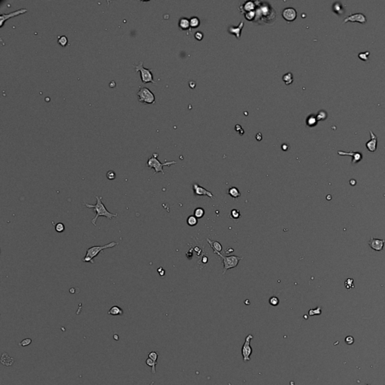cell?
Instances as JSON below:
<instances>
[{
	"label": "cell",
	"mask_w": 385,
	"mask_h": 385,
	"mask_svg": "<svg viewBox=\"0 0 385 385\" xmlns=\"http://www.w3.org/2000/svg\"><path fill=\"white\" fill-rule=\"evenodd\" d=\"M138 101L145 104H154L155 96L147 87H142L137 93Z\"/></svg>",
	"instance_id": "7"
},
{
	"label": "cell",
	"mask_w": 385,
	"mask_h": 385,
	"mask_svg": "<svg viewBox=\"0 0 385 385\" xmlns=\"http://www.w3.org/2000/svg\"><path fill=\"white\" fill-rule=\"evenodd\" d=\"M158 157V154H156L154 153L153 154V155L148 159L147 162V166L150 169H154V174H157L158 172H161L162 174H165L163 170V166H170L171 165H173V164H176L177 162L175 161H166L164 163H162L158 160L157 159Z\"/></svg>",
	"instance_id": "4"
},
{
	"label": "cell",
	"mask_w": 385,
	"mask_h": 385,
	"mask_svg": "<svg viewBox=\"0 0 385 385\" xmlns=\"http://www.w3.org/2000/svg\"><path fill=\"white\" fill-rule=\"evenodd\" d=\"M240 217H241V214L239 210L233 209V210H232L231 212H230V218H232L233 220L239 219Z\"/></svg>",
	"instance_id": "33"
},
{
	"label": "cell",
	"mask_w": 385,
	"mask_h": 385,
	"mask_svg": "<svg viewBox=\"0 0 385 385\" xmlns=\"http://www.w3.org/2000/svg\"><path fill=\"white\" fill-rule=\"evenodd\" d=\"M345 287L347 290H351L354 287V279H347L345 281Z\"/></svg>",
	"instance_id": "35"
},
{
	"label": "cell",
	"mask_w": 385,
	"mask_h": 385,
	"mask_svg": "<svg viewBox=\"0 0 385 385\" xmlns=\"http://www.w3.org/2000/svg\"><path fill=\"white\" fill-rule=\"evenodd\" d=\"M369 55H370V52L369 51L361 52V53H359L358 57L363 61H367V60H369Z\"/></svg>",
	"instance_id": "32"
},
{
	"label": "cell",
	"mask_w": 385,
	"mask_h": 385,
	"mask_svg": "<svg viewBox=\"0 0 385 385\" xmlns=\"http://www.w3.org/2000/svg\"><path fill=\"white\" fill-rule=\"evenodd\" d=\"M350 184H351L352 186L355 185V184H356V181H355V180H351V181H350Z\"/></svg>",
	"instance_id": "43"
},
{
	"label": "cell",
	"mask_w": 385,
	"mask_h": 385,
	"mask_svg": "<svg viewBox=\"0 0 385 385\" xmlns=\"http://www.w3.org/2000/svg\"><path fill=\"white\" fill-rule=\"evenodd\" d=\"M244 26V22L242 21L240 23V24L237 27H234V26H230L229 28L228 31L229 33L230 34H232V35H235V36L236 37V38H240L241 37V33H242V30Z\"/></svg>",
	"instance_id": "18"
},
{
	"label": "cell",
	"mask_w": 385,
	"mask_h": 385,
	"mask_svg": "<svg viewBox=\"0 0 385 385\" xmlns=\"http://www.w3.org/2000/svg\"><path fill=\"white\" fill-rule=\"evenodd\" d=\"M369 133H370L371 139L369 140V142H366V147L370 152H375V151H376V150H377L378 138L371 130H369Z\"/></svg>",
	"instance_id": "14"
},
{
	"label": "cell",
	"mask_w": 385,
	"mask_h": 385,
	"mask_svg": "<svg viewBox=\"0 0 385 385\" xmlns=\"http://www.w3.org/2000/svg\"><path fill=\"white\" fill-rule=\"evenodd\" d=\"M15 359L13 357H11L7 353H3L1 357V363L2 365L9 367L11 366L14 363Z\"/></svg>",
	"instance_id": "17"
},
{
	"label": "cell",
	"mask_w": 385,
	"mask_h": 385,
	"mask_svg": "<svg viewBox=\"0 0 385 385\" xmlns=\"http://www.w3.org/2000/svg\"><path fill=\"white\" fill-rule=\"evenodd\" d=\"M206 240L208 241V243H209L210 246L211 247H212L214 249V252L215 251H218V252H220L222 251V245H220L218 242H216V241H211L209 239H206Z\"/></svg>",
	"instance_id": "22"
},
{
	"label": "cell",
	"mask_w": 385,
	"mask_h": 385,
	"mask_svg": "<svg viewBox=\"0 0 385 385\" xmlns=\"http://www.w3.org/2000/svg\"><path fill=\"white\" fill-rule=\"evenodd\" d=\"M332 199L331 196H330V195H328V196H327V199Z\"/></svg>",
	"instance_id": "45"
},
{
	"label": "cell",
	"mask_w": 385,
	"mask_h": 385,
	"mask_svg": "<svg viewBox=\"0 0 385 385\" xmlns=\"http://www.w3.org/2000/svg\"><path fill=\"white\" fill-rule=\"evenodd\" d=\"M367 21L366 15L363 13H354L351 14L348 16H347L344 20L343 23H346L347 22H358L362 24H365Z\"/></svg>",
	"instance_id": "9"
},
{
	"label": "cell",
	"mask_w": 385,
	"mask_h": 385,
	"mask_svg": "<svg viewBox=\"0 0 385 385\" xmlns=\"http://www.w3.org/2000/svg\"><path fill=\"white\" fill-rule=\"evenodd\" d=\"M145 363H146V364H147V366H150V367H151V372L153 373V374H155V373H156V366H157V362H155V361L152 360V359H150V358H147L146 359V361H145Z\"/></svg>",
	"instance_id": "25"
},
{
	"label": "cell",
	"mask_w": 385,
	"mask_h": 385,
	"mask_svg": "<svg viewBox=\"0 0 385 385\" xmlns=\"http://www.w3.org/2000/svg\"><path fill=\"white\" fill-rule=\"evenodd\" d=\"M154 381H152V382L150 383V384H149V385H154Z\"/></svg>",
	"instance_id": "46"
},
{
	"label": "cell",
	"mask_w": 385,
	"mask_h": 385,
	"mask_svg": "<svg viewBox=\"0 0 385 385\" xmlns=\"http://www.w3.org/2000/svg\"><path fill=\"white\" fill-rule=\"evenodd\" d=\"M114 339H115V340H117V341L119 340V338H118V335H117V334L114 335Z\"/></svg>",
	"instance_id": "44"
},
{
	"label": "cell",
	"mask_w": 385,
	"mask_h": 385,
	"mask_svg": "<svg viewBox=\"0 0 385 385\" xmlns=\"http://www.w3.org/2000/svg\"><path fill=\"white\" fill-rule=\"evenodd\" d=\"M106 177H107V178H108V180H111V181H112V180H114L115 178H116V174H115V172H114V171L110 170V171H108V172H107Z\"/></svg>",
	"instance_id": "39"
},
{
	"label": "cell",
	"mask_w": 385,
	"mask_h": 385,
	"mask_svg": "<svg viewBox=\"0 0 385 385\" xmlns=\"http://www.w3.org/2000/svg\"><path fill=\"white\" fill-rule=\"evenodd\" d=\"M332 11L338 15H342L345 13V8H344L343 5L342 4L341 2H335L333 3L332 7Z\"/></svg>",
	"instance_id": "19"
},
{
	"label": "cell",
	"mask_w": 385,
	"mask_h": 385,
	"mask_svg": "<svg viewBox=\"0 0 385 385\" xmlns=\"http://www.w3.org/2000/svg\"><path fill=\"white\" fill-rule=\"evenodd\" d=\"M148 358L151 359L152 360L157 362L158 359V353L156 351H151L148 354Z\"/></svg>",
	"instance_id": "37"
},
{
	"label": "cell",
	"mask_w": 385,
	"mask_h": 385,
	"mask_svg": "<svg viewBox=\"0 0 385 385\" xmlns=\"http://www.w3.org/2000/svg\"><path fill=\"white\" fill-rule=\"evenodd\" d=\"M257 6V2L248 1V2H244L243 6H241L240 8H239V9L243 8V10L241 11H242V14H245L246 13L255 11Z\"/></svg>",
	"instance_id": "16"
},
{
	"label": "cell",
	"mask_w": 385,
	"mask_h": 385,
	"mask_svg": "<svg viewBox=\"0 0 385 385\" xmlns=\"http://www.w3.org/2000/svg\"><path fill=\"white\" fill-rule=\"evenodd\" d=\"M203 38V34L200 32H197L196 34H195V38H196L197 40H202Z\"/></svg>",
	"instance_id": "42"
},
{
	"label": "cell",
	"mask_w": 385,
	"mask_h": 385,
	"mask_svg": "<svg viewBox=\"0 0 385 385\" xmlns=\"http://www.w3.org/2000/svg\"><path fill=\"white\" fill-rule=\"evenodd\" d=\"M317 118H318V120H324L327 118V111H323V110H321L317 114Z\"/></svg>",
	"instance_id": "34"
},
{
	"label": "cell",
	"mask_w": 385,
	"mask_h": 385,
	"mask_svg": "<svg viewBox=\"0 0 385 385\" xmlns=\"http://www.w3.org/2000/svg\"><path fill=\"white\" fill-rule=\"evenodd\" d=\"M58 44L62 47H66L68 44V38L66 35H62L58 38Z\"/></svg>",
	"instance_id": "31"
},
{
	"label": "cell",
	"mask_w": 385,
	"mask_h": 385,
	"mask_svg": "<svg viewBox=\"0 0 385 385\" xmlns=\"http://www.w3.org/2000/svg\"><path fill=\"white\" fill-rule=\"evenodd\" d=\"M179 28L182 30H187L190 28V20L186 18H181L178 22Z\"/></svg>",
	"instance_id": "20"
},
{
	"label": "cell",
	"mask_w": 385,
	"mask_h": 385,
	"mask_svg": "<svg viewBox=\"0 0 385 385\" xmlns=\"http://www.w3.org/2000/svg\"><path fill=\"white\" fill-rule=\"evenodd\" d=\"M283 81H284V83H285L287 85H290V84H291L293 81V74H291V72H288V73L284 74V77H283Z\"/></svg>",
	"instance_id": "26"
},
{
	"label": "cell",
	"mask_w": 385,
	"mask_h": 385,
	"mask_svg": "<svg viewBox=\"0 0 385 385\" xmlns=\"http://www.w3.org/2000/svg\"><path fill=\"white\" fill-rule=\"evenodd\" d=\"M31 343H32L31 339H25L20 342L19 345L20 346H22V347H26V346L30 345Z\"/></svg>",
	"instance_id": "38"
},
{
	"label": "cell",
	"mask_w": 385,
	"mask_h": 385,
	"mask_svg": "<svg viewBox=\"0 0 385 385\" xmlns=\"http://www.w3.org/2000/svg\"><path fill=\"white\" fill-rule=\"evenodd\" d=\"M276 13L272 7L267 2H257V6L255 9V18L254 22L264 24L271 23L275 20Z\"/></svg>",
	"instance_id": "1"
},
{
	"label": "cell",
	"mask_w": 385,
	"mask_h": 385,
	"mask_svg": "<svg viewBox=\"0 0 385 385\" xmlns=\"http://www.w3.org/2000/svg\"><path fill=\"white\" fill-rule=\"evenodd\" d=\"M52 223L54 224V229H55V230L57 232H62L65 230V225L62 223H57L56 224H54V222H52Z\"/></svg>",
	"instance_id": "30"
},
{
	"label": "cell",
	"mask_w": 385,
	"mask_h": 385,
	"mask_svg": "<svg viewBox=\"0 0 385 385\" xmlns=\"http://www.w3.org/2000/svg\"><path fill=\"white\" fill-rule=\"evenodd\" d=\"M95 198L96 199V203L95 205H91V204H88L86 203H84L83 205L84 206H86V208H93L94 210L95 213H96V215H95L94 218H93L92 220H91V223L94 225V226H96V220H97L98 218L100 216H102V217H106V218H108V220H112L113 218H117L118 216V214H112L108 211L106 209V206L105 205L102 203V197L101 196H95Z\"/></svg>",
	"instance_id": "2"
},
{
	"label": "cell",
	"mask_w": 385,
	"mask_h": 385,
	"mask_svg": "<svg viewBox=\"0 0 385 385\" xmlns=\"http://www.w3.org/2000/svg\"><path fill=\"white\" fill-rule=\"evenodd\" d=\"M366 385H370V384H366ZM384 385H385V384H384Z\"/></svg>",
	"instance_id": "47"
},
{
	"label": "cell",
	"mask_w": 385,
	"mask_h": 385,
	"mask_svg": "<svg viewBox=\"0 0 385 385\" xmlns=\"http://www.w3.org/2000/svg\"><path fill=\"white\" fill-rule=\"evenodd\" d=\"M205 215V210L203 209V208H196L194 211V216L196 217V218H202Z\"/></svg>",
	"instance_id": "29"
},
{
	"label": "cell",
	"mask_w": 385,
	"mask_h": 385,
	"mask_svg": "<svg viewBox=\"0 0 385 385\" xmlns=\"http://www.w3.org/2000/svg\"><path fill=\"white\" fill-rule=\"evenodd\" d=\"M252 339V335H251V334L247 335V336L245 338V343H244L243 346H242V357H243L244 362H247V361L251 360V355L253 352V349L251 346V340Z\"/></svg>",
	"instance_id": "8"
},
{
	"label": "cell",
	"mask_w": 385,
	"mask_h": 385,
	"mask_svg": "<svg viewBox=\"0 0 385 385\" xmlns=\"http://www.w3.org/2000/svg\"><path fill=\"white\" fill-rule=\"evenodd\" d=\"M321 314V308L320 307H318L316 309H311L309 311H308V315L310 316H313V315H320Z\"/></svg>",
	"instance_id": "36"
},
{
	"label": "cell",
	"mask_w": 385,
	"mask_h": 385,
	"mask_svg": "<svg viewBox=\"0 0 385 385\" xmlns=\"http://www.w3.org/2000/svg\"><path fill=\"white\" fill-rule=\"evenodd\" d=\"M354 337L351 336V335H347V336L345 338V342L347 345H352V344L354 343Z\"/></svg>",
	"instance_id": "41"
},
{
	"label": "cell",
	"mask_w": 385,
	"mask_h": 385,
	"mask_svg": "<svg viewBox=\"0 0 385 385\" xmlns=\"http://www.w3.org/2000/svg\"><path fill=\"white\" fill-rule=\"evenodd\" d=\"M318 122V118H317V117L313 114L310 115L306 120L307 125L310 127L315 126V125H317Z\"/></svg>",
	"instance_id": "24"
},
{
	"label": "cell",
	"mask_w": 385,
	"mask_h": 385,
	"mask_svg": "<svg viewBox=\"0 0 385 385\" xmlns=\"http://www.w3.org/2000/svg\"><path fill=\"white\" fill-rule=\"evenodd\" d=\"M269 303H270L271 306H277L279 304V299L277 297H275V296H272L269 299Z\"/></svg>",
	"instance_id": "40"
},
{
	"label": "cell",
	"mask_w": 385,
	"mask_h": 385,
	"mask_svg": "<svg viewBox=\"0 0 385 385\" xmlns=\"http://www.w3.org/2000/svg\"><path fill=\"white\" fill-rule=\"evenodd\" d=\"M108 314L110 315H113V316H117V315H122L123 314V311L121 308H120L119 306H112L111 308L109 309V311H108Z\"/></svg>",
	"instance_id": "21"
},
{
	"label": "cell",
	"mask_w": 385,
	"mask_h": 385,
	"mask_svg": "<svg viewBox=\"0 0 385 385\" xmlns=\"http://www.w3.org/2000/svg\"><path fill=\"white\" fill-rule=\"evenodd\" d=\"M370 247L375 251H381L385 244L384 239H375L374 237H371L370 240L368 242Z\"/></svg>",
	"instance_id": "11"
},
{
	"label": "cell",
	"mask_w": 385,
	"mask_h": 385,
	"mask_svg": "<svg viewBox=\"0 0 385 385\" xmlns=\"http://www.w3.org/2000/svg\"><path fill=\"white\" fill-rule=\"evenodd\" d=\"M190 28H197L200 25V20L198 18L194 17L190 19Z\"/></svg>",
	"instance_id": "27"
},
{
	"label": "cell",
	"mask_w": 385,
	"mask_h": 385,
	"mask_svg": "<svg viewBox=\"0 0 385 385\" xmlns=\"http://www.w3.org/2000/svg\"><path fill=\"white\" fill-rule=\"evenodd\" d=\"M118 242H111L110 243L106 244V245H96V246H93V247H89V248L86 250V256L82 258V261L84 263H91L92 264H94V260L93 259L95 258L96 257H97L98 254H99L100 252H102L103 251L106 250V249L108 248H111V247H115L118 245Z\"/></svg>",
	"instance_id": "3"
},
{
	"label": "cell",
	"mask_w": 385,
	"mask_h": 385,
	"mask_svg": "<svg viewBox=\"0 0 385 385\" xmlns=\"http://www.w3.org/2000/svg\"><path fill=\"white\" fill-rule=\"evenodd\" d=\"M338 154L341 156H351V157H352V160H351L352 164L358 163L359 162H360V161L363 159V154L361 153H359V152H355V151L345 152V151H341V150H339V151H338Z\"/></svg>",
	"instance_id": "13"
},
{
	"label": "cell",
	"mask_w": 385,
	"mask_h": 385,
	"mask_svg": "<svg viewBox=\"0 0 385 385\" xmlns=\"http://www.w3.org/2000/svg\"><path fill=\"white\" fill-rule=\"evenodd\" d=\"M186 223H187V224L190 227L196 226V225L198 223V220H197V218L194 216V215H191V216H190L189 218H187V220H186Z\"/></svg>",
	"instance_id": "28"
},
{
	"label": "cell",
	"mask_w": 385,
	"mask_h": 385,
	"mask_svg": "<svg viewBox=\"0 0 385 385\" xmlns=\"http://www.w3.org/2000/svg\"><path fill=\"white\" fill-rule=\"evenodd\" d=\"M214 253H215V254H217L218 256H220V257L223 259V275H224L228 269L236 267V266H238L239 261L242 259V257H237V256L224 257V256H223L221 254H220V252H218V251H215Z\"/></svg>",
	"instance_id": "6"
},
{
	"label": "cell",
	"mask_w": 385,
	"mask_h": 385,
	"mask_svg": "<svg viewBox=\"0 0 385 385\" xmlns=\"http://www.w3.org/2000/svg\"><path fill=\"white\" fill-rule=\"evenodd\" d=\"M193 187L195 195H196V196H207L208 197L211 198V199H215L212 193L210 192V191H208V190L205 189L203 186L198 185L197 184H193Z\"/></svg>",
	"instance_id": "15"
},
{
	"label": "cell",
	"mask_w": 385,
	"mask_h": 385,
	"mask_svg": "<svg viewBox=\"0 0 385 385\" xmlns=\"http://www.w3.org/2000/svg\"><path fill=\"white\" fill-rule=\"evenodd\" d=\"M228 194L234 199H237V198L241 196V193L239 192V189L237 187H235V186H232V187H230L229 189Z\"/></svg>",
	"instance_id": "23"
},
{
	"label": "cell",
	"mask_w": 385,
	"mask_h": 385,
	"mask_svg": "<svg viewBox=\"0 0 385 385\" xmlns=\"http://www.w3.org/2000/svg\"><path fill=\"white\" fill-rule=\"evenodd\" d=\"M144 62H140L138 65H133V67L135 68V72H139L141 74V79L144 84H147V83H153L156 84V82L154 80L153 74L151 72V69H146L143 66Z\"/></svg>",
	"instance_id": "5"
},
{
	"label": "cell",
	"mask_w": 385,
	"mask_h": 385,
	"mask_svg": "<svg viewBox=\"0 0 385 385\" xmlns=\"http://www.w3.org/2000/svg\"><path fill=\"white\" fill-rule=\"evenodd\" d=\"M27 11L26 9L25 8H20L19 10H17L15 11H12V12L9 13V14H1L0 16V27H2L3 25H4L5 22L6 20H9L10 18H12L14 17H16L18 15L22 14H24L26 13Z\"/></svg>",
	"instance_id": "10"
},
{
	"label": "cell",
	"mask_w": 385,
	"mask_h": 385,
	"mask_svg": "<svg viewBox=\"0 0 385 385\" xmlns=\"http://www.w3.org/2000/svg\"><path fill=\"white\" fill-rule=\"evenodd\" d=\"M282 16L284 19L287 21L291 22L296 20V17H297V12H296L295 8L289 7V8H286L283 10Z\"/></svg>",
	"instance_id": "12"
}]
</instances>
